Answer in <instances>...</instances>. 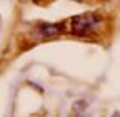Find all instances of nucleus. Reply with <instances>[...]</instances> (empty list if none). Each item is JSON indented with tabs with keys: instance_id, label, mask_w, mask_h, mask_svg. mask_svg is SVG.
I'll return each instance as SVG.
<instances>
[{
	"instance_id": "obj_2",
	"label": "nucleus",
	"mask_w": 120,
	"mask_h": 117,
	"mask_svg": "<svg viewBox=\"0 0 120 117\" xmlns=\"http://www.w3.org/2000/svg\"><path fill=\"white\" fill-rule=\"evenodd\" d=\"M65 30V27L64 23H40L37 27V34L43 39H47V37H55L58 34H62Z\"/></svg>"
},
{
	"instance_id": "obj_3",
	"label": "nucleus",
	"mask_w": 120,
	"mask_h": 117,
	"mask_svg": "<svg viewBox=\"0 0 120 117\" xmlns=\"http://www.w3.org/2000/svg\"><path fill=\"white\" fill-rule=\"evenodd\" d=\"M112 117H120V112H115V114H113Z\"/></svg>"
},
{
	"instance_id": "obj_4",
	"label": "nucleus",
	"mask_w": 120,
	"mask_h": 117,
	"mask_svg": "<svg viewBox=\"0 0 120 117\" xmlns=\"http://www.w3.org/2000/svg\"><path fill=\"white\" fill-rule=\"evenodd\" d=\"M77 2H80V0H77Z\"/></svg>"
},
{
	"instance_id": "obj_1",
	"label": "nucleus",
	"mask_w": 120,
	"mask_h": 117,
	"mask_svg": "<svg viewBox=\"0 0 120 117\" xmlns=\"http://www.w3.org/2000/svg\"><path fill=\"white\" fill-rule=\"evenodd\" d=\"M100 23H102V17L97 15V13H80V15H75V17L68 19L64 23V27L72 35L87 37L90 34L97 32Z\"/></svg>"
}]
</instances>
